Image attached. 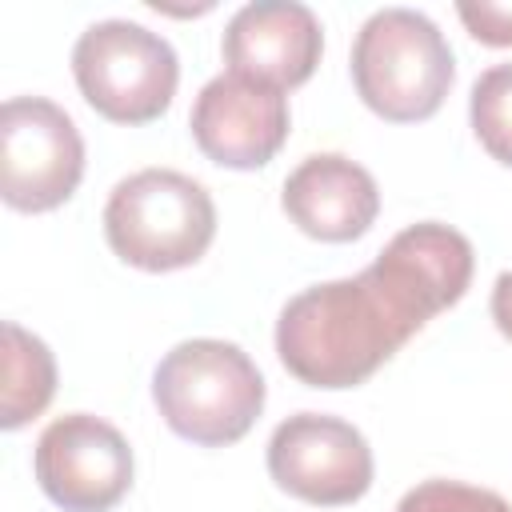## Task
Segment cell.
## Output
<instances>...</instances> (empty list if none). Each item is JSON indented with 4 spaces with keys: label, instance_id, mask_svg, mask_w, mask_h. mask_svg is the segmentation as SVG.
Instances as JSON below:
<instances>
[{
    "label": "cell",
    "instance_id": "obj_1",
    "mask_svg": "<svg viewBox=\"0 0 512 512\" xmlns=\"http://www.w3.org/2000/svg\"><path fill=\"white\" fill-rule=\"evenodd\" d=\"M428 316L376 268L296 292L276 320V356L308 388H356L392 360Z\"/></svg>",
    "mask_w": 512,
    "mask_h": 512
},
{
    "label": "cell",
    "instance_id": "obj_2",
    "mask_svg": "<svg viewBox=\"0 0 512 512\" xmlns=\"http://www.w3.org/2000/svg\"><path fill=\"white\" fill-rule=\"evenodd\" d=\"M152 400L176 436L224 448L260 420L264 376L240 344L196 336L164 352L152 372Z\"/></svg>",
    "mask_w": 512,
    "mask_h": 512
},
{
    "label": "cell",
    "instance_id": "obj_3",
    "mask_svg": "<svg viewBox=\"0 0 512 512\" xmlns=\"http://www.w3.org/2000/svg\"><path fill=\"white\" fill-rule=\"evenodd\" d=\"M452 80V48L424 12L380 8L360 24L352 44V84L380 120L412 124L436 116Z\"/></svg>",
    "mask_w": 512,
    "mask_h": 512
},
{
    "label": "cell",
    "instance_id": "obj_4",
    "mask_svg": "<svg viewBox=\"0 0 512 512\" xmlns=\"http://www.w3.org/2000/svg\"><path fill=\"white\" fill-rule=\"evenodd\" d=\"M104 236L124 264L140 272H176L208 252L216 204L200 180L176 168H140L112 188Z\"/></svg>",
    "mask_w": 512,
    "mask_h": 512
},
{
    "label": "cell",
    "instance_id": "obj_5",
    "mask_svg": "<svg viewBox=\"0 0 512 512\" xmlns=\"http://www.w3.org/2000/svg\"><path fill=\"white\" fill-rule=\"evenodd\" d=\"M72 76L104 120L148 124L168 112L180 84V60L160 32L132 20H100L80 32Z\"/></svg>",
    "mask_w": 512,
    "mask_h": 512
},
{
    "label": "cell",
    "instance_id": "obj_6",
    "mask_svg": "<svg viewBox=\"0 0 512 512\" xmlns=\"http://www.w3.org/2000/svg\"><path fill=\"white\" fill-rule=\"evenodd\" d=\"M84 176V140L72 116L44 96H12L0 108V196L16 212L60 208Z\"/></svg>",
    "mask_w": 512,
    "mask_h": 512
},
{
    "label": "cell",
    "instance_id": "obj_7",
    "mask_svg": "<svg viewBox=\"0 0 512 512\" xmlns=\"http://www.w3.org/2000/svg\"><path fill=\"white\" fill-rule=\"evenodd\" d=\"M36 484L64 512H108L132 488V448L92 412L56 416L32 452Z\"/></svg>",
    "mask_w": 512,
    "mask_h": 512
},
{
    "label": "cell",
    "instance_id": "obj_8",
    "mask_svg": "<svg viewBox=\"0 0 512 512\" xmlns=\"http://www.w3.org/2000/svg\"><path fill=\"white\" fill-rule=\"evenodd\" d=\"M268 476L296 500L340 508L372 488V448L340 416L296 412L268 440Z\"/></svg>",
    "mask_w": 512,
    "mask_h": 512
},
{
    "label": "cell",
    "instance_id": "obj_9",
    "mask_svg": "<svg viewBox=\"0 0 512 512\" xmlns=\"http://www.w3.org/2000/svg\"><path fill=\"white\" fill-rule=\"evenodd\" d=\"M288 120V96L280 88L240 72H220L200 88L188 124L196 148L212 164L252 172L284 148Z\"/></svg>",
    "mask_w": 512,
    "mask_h": 512
},
{
    "label": "cell",
    "instance_id": "obj_10",
    "mask_svg": "<svg viewBox=\"0 0 512 512\" xmlns=\"http://www.w3.org/2000/svg\"><path fill=\"white\" fill-rule=\"evenodd\" d=\"M228 72L252 76L272 88H296L304 84L324 52L320 20L308 4L296 0H256L244 4L220 40Z\"/></svg>",
    "mask_w": 512,
    "mask_h": 512
},
{
    "label": "cell",
    "instance_id": "obj_11",
    "mask_svg": "<svg viewBox=\"0 0 512 512\" xmlns=\"http://www.w3.org/2000/svg\"><path fill=\"white\" fill-rule=\"evenodd\" d=\"M280 204L304 236L348 244L372 228L380 212V188L364 164L340 152H316L288 172Z\"/></svg>",
    "mask_w": 512,
    "mask_h": 512
},
{
    "label": "cell",
    "instance_id": "obj_12",
    "mask_svg": "<svg viewBox=\"0 0 512 512\" xmlns=\"http://www.w3.org/2000/svg\"><path fill=\"white\" fill-rule=\"evenodd\" d=\"M372 264L432 320L468 292L476 252L464 232L440 220H420L396 232Z\"/></svg>",
    "mask_w": 512,
    "mask_h": 512
},
{
    "label": "cell",
    "instance_id": "obj_13",
    "mask_svg": "<svg viewBox=\"0 0 512 512\" xmlns=\"http://www.w3.org/2000/svg\"><path fill=\"white\" fill-rule=\"evenodd\" d=\"M56 392V360L40 336L20 324H4V396H0V428L16 432L32 416L48 408Z\"/></svg>",
    "mask_w": 512,
    "mask_h": 512
},
{
    "label": "cell",
    "instance_id": "obj_14",
    "mask_svg": "<svg viewBox=\"0 0 512 512\" xmlns=\"http://www.w3.org/2000/svg\"><path fill=\"white\" fill-rule=\"evenodd\" d=\"M468 120L484 152L512 168V60L476 76L468 96Z\"/></svg>",
    "mask_w": 512,
    "mask_h": 512
},
{
    "label": "cell",
    "instance_id": "obj_15",
    "mask_svg": "<svg viewBox=\"0 0 512 512\" xmlns=\"http://www.w3.org/2000/svg\"><path fill=\"white\" fill-rule=\"evenodd\" d=\"M396 512H512V504L492 488H472L460 480H424L400 496Z\"/></svg>",
    "mask_w": 512,
    "mask_h": 512
},
{
    "label": "cell",
    "instance_id": "obj_16",
    "mask_svg": "<svg viewBox=\"0 0 512 512\" xmlns=\"http://www.w3.org/2000/svg\"><path fill=\"white\" fill-rule=\"evenodd\" d=\"M456 16L464 20L468 36L488 48H512V4L496 0H460Z\"/></svg>",
    "mask_w": 512,
    "mask_h": 512
},
{
    "label": "cell",
    "instance_id": "obj_17",
    "mask_svg": "<svg viewBox=\"0 0 512 512\" xmlns=\"http://www.w3.org/2000/svg\"><path fill=\"white\" fill-rule=\"evenodd\" d=\"M492 320L512 340V272H500L492 284Z\"/></svg>",
    "mask_w": 512,
    "mask_h": 512
}]
</instances>
